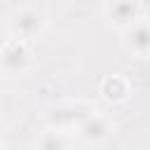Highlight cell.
<instances>
[{"instance_id":"7a4b0ae2","label":"cell","mask_w":150,"mask_h":150,"mask_svg":"<svg viewBox=\"0 0 150 150\" xmlns=\"http://www.w3.org/2000/svg\"><path fill=\"white\" fill-rule=\"evenodd\" d=\"M5 28H7V35L12 38H21V40H33V38H40L47 28V14L38 7H16L7 14V21H5Z\"/></svg>"},{"instance_id":"8992f818","label":"cell","mask_w":150,"mask_h":150,"mask_svg":"<svg viewBox=\"0 0 150 150\" xmlns=\"http://www.w3.org/2000/svg\"><path fill=\"white\" fill-rule=\"evenodd\" d=\"M122 49L134 59H150V21L141 19L122 30Z\"/></svg>"},{"instance_id":"3957f363","label":"cell","mask_w":150,"mask_h":150,"mask_svg":"<svg viewBox=\"0 0 150 150\" xmlns=\"http://www.w3.org/2000/svg\"><path fill=\"white\" fill-rule=\"evenodd\" d=\"M33 52L28 47V40L7 35L0 47V70L5 77H21L30 70Z\"/></svg>"},{"instance_id":"5b68a950","label":"cell","mask_w":150,"mask_h":150,"mask_svg":"<svg viewBox=\"0 0 150 150\" xmlns=\"http://www.w3.org/2000/svg\"><path fill=\"white\" fill-rule=\"evenodd\" d=\"M112 136H115V122L98 110L75 129V138L80 145H105Z\"/></svg>"},{"instance_id":"6da1fadb","label":"cell","mask_w":150,"mask_h":150,"mask_svg":"<svg viewBox=\"0 0 150 150\" xmlns=\"http://www.w3.org/2000/svg\"><path fill=\"white\" fill-rule=\"evenodd\" d=\"M98 108L91 98H66V101H59L54 105H49L45 112H42V122L45 127H52V129H63V131H73L89 117L94 115Z\"/></svg>"},{"instance_id":"277c9868","label":"cell","mask_w":150,"mask_h":150,"mask_svg":"<svg viewBox=\"0 0 150 150\" xmlns=\"http://www.w3.org/2000/svg\"><path fill=\"white\" fill-rule=\"evenodd\" d=\"M103 19L112 30L122 33L143 19V5L141 0H105Z\"/></svg>"},{"instance_id":"ba28073f","label":"cell","mask_w":150,"mask_h":150,"mask_svg":"<svg viewBox=\"0 0 150 150\" xmlns=\"http://www.w3.org/2000/svg\"><path fill=\"white\" fill-rule=\"evenodd\" d=\"M73 145H77V138L73 131L52 129V127H45V131L33 141V148L38 150H68Z\"/></svg>"},{"instance_id":"52a82bcc","label":"cell","mask_w":150,"mask_h":150,"mask_svg":"<svg viewBox=\"0 0 150 150\" xmlns=\"http://www.w3.org/2000/svg\"><path fill=\"white\" fill-rule=\"evenodd\" d=\"M98 96L108 103V105H120L131 96V82L127 75L122 73H112L101 77L98 82Z\"/></svg>"}]
</instances>
